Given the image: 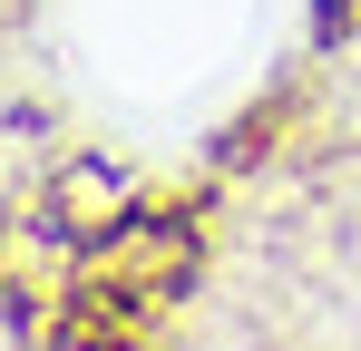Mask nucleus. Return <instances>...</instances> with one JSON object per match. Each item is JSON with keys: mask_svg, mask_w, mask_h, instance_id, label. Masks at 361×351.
<instances>
[{"mask_svg": "<svg viewBox=\"0 0 361 351\" xmlns=\"http://www.w3.org/2000/svg\"><path fill=\"white\" fill-rule=\"evenodd\" d=\"M185 273H195V215L147 205V215L108 225L98 264L78 273V322H98V332H137L147 312H166V292H185Z\"/></svg>", "mask_w": 361, "mask_h": 351, "instance_id": "nucleus-1", "label": "nucleus"}, {"mask_svg": "<svg viewBox=\"0 0 361 351\" xmlns=\"http://www.w3.org/2000/svg\"><path fill=\"white\" fill-rule=\"evenodd\" d=\"M98 205H127V176H118V166H98V156H88V166H68L59 185H49V215H59L68 234H98V225H108Z\"/></svg>", "mask_w": 361, "mask_h": 351, "instance_id": "nucleus-2", "label": "nucleus"}, {"mask_svg": "<svg viewBox=\"0 0 361 351\" xmlns=\"http://www.w3.org/2000/svg\"><path fill=\"white\" fill-rule=\"evenodd\" d=\"M59 351H127V332H98V322H78V332H68Z\"/></svg>", "mask_w": 361, "mask_h": 351, "instance_id": "nucleus-3", "label": "nucleus"}]
</instances>
